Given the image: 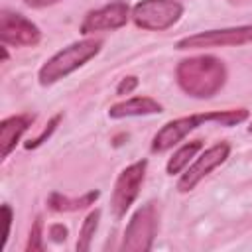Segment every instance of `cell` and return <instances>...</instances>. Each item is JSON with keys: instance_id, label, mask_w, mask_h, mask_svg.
<instances>
[{"instance_id": "6da1fadb", "label": "cell", "mask_w": 252, "mask_h": 252, "mask_svg": "<svg viewBox=\"0 0 252 252\" xmlns=\"http://www.w3.org/2000/svg\"><path fill=\"white\" fill-rule=\"evenodd\" d=\"M177 83L193 98H211L226 83V67L215 55H195L177 65Z\"/></svg>"}, {"instance_id": "7a4b0ae2", "label": "cell", "mask_w": 252, "mask_h": 252, "mask_svg": "<svg viewBox=\"0 0 252 252\" xmlns=\"http://www.w3.org/2000/svg\"><path fill=\"white\" fill-rule=\"evenodd\" d=\"M248 118L246 108H234V110H215V112H203V114H191L181 116L171 122H167L152 140V152H167L177 142H181L189 132H193L199 126H205L209 122L220 124V126H236Z\"/></svg>"}, {"instance_id": "3957f363", "label": "cell", "mask_w": 252, "mask_h": 252, "mask_svg": "<svg viewBox=\"0 0 252 252\" xmlns=\"http://www.w3.org/2000/svg\"><path fill=\"white\" fill-rule=\"evenodd\" d=\"M100 45L102 43L98 39H81V41L67 45L65 49H61L59 53H55L51 59H47L41 65L39 75H37L39 85H43V87L53 85L59 79L73 73L75 69L83 67L89 59H93L100 51Z\"/></svg>"}, {"instance_id": "277c9868", "label": "cell", "mask_w": 252, "mask_h": 252, "mask_svg": "<svg viewBox=\"0 0 252 252\" xmlns=\"http://www.w3.org/2000/svg\"><path fill=\"white\" fill-rule=\"evenodd\" d=\"M158 207L156 203H146L144 207H140L126 230H124V238H122V244L120 248L124 252H146L152 248L154 244V238H156V232H158Z\"/></svg>"}, {"instance_id": "5b68a950", "label": "cell", "mask_w": 252, "mask_h": 252, "mask_svg": "<svg viewBox=\"0 0 252 252\" xmlns=\"http://www.w3.org/2000/svg\"><path fill=\"white\" fill-rule=\"evenodd\" d=\"M183 14L177 0H140L132 8V20L138 28L150 32H163L171 28Z\"/></svg>"}, {"instance_id": "8992f818", "label": "cell", "mask_w": 252, "mask_h": 252, "mask_svg": "<svg viewBox=\"0 0 252 252\" xmlns=\"http://www.w3.org/2000/svg\"><path fill=\"white\" fill-rule=\"evenodd\" d=\"M146 167H148V161L140 159V161L128 165L126 169H122V173L118 175L114 189H112V197H110V209L116 219L124 217L126 211L136 201L140 187L144 183V177H146Z\"/></svg>"}, {"instance_id": "52a82bcc", "label": "cell", "mask_w": 252, "mask_h": 252, "mask_svg": "<svg viewBox=\"0 0 252 252\" xmlns=\"http://www.w3.org/2000/svg\"><path fill=\"white\" fill-rule=\"evenodd\" d=\"M252 43V26H238L226 30H209L195 35H187L175 43L179 51L183 49H203V47H226Z\"/></svg>"}, {"instance_id": "ba28073f", "label": "cell", "mask_w": 252, "mask_h": 252, "mask_svg": "<svg viewBox=\"0 0 252 252\" xmlns=\"http://www.w3.org/2000/svg\"><path fill=\"white\" fill-rule=\"evenodd\" d=\"M41 39L39 28L22 14L4 10L0 14V41L4 45H35Z\"/></svg>"}, {"instance_id": "9c48e42d", "label": "cell", "mask_w": 252, "mask_h": 252, "mask_svg": "<svg viewBox=\"0 0 252 252\" xmlns=\"http://www.w3.org/2000/svg\"><path fill=\"white\" fill-rule=\"evenodd\" d=\"M228 154H230V146L224 144V142H219V144L211 146L209 150H205V152L195 159V163H191V165L185 169V173L179 177L177 189H179L181 193L191 191L205 175H209L215 167H219V165L228 158Z\"/></svg>"}, {"instance_id": "30bf717a", "label": "cell", "mask_w": 252, "mask_h": 252, "mask_svg": "<svg viewBox=\"0 0 252 252\" xmlns=\"http://www.w3.org/2000/svg\"><path fill=\"white\" fill-rule=\"evenodd\" d=\"M130 18V8L126 2L116 0L112 4H106L98 10H93L85 16L81 24V33L89 35L94 32H106V30H116L122 28Z\"/></svg>"}, {"instance_id": "8fae6325", "label": "cell", "mask_w": 252, "mask_h": 252, "mask_svg": "<svg viewBox=\"0 0 252 252\" xmlns=\"http://www.w3.org/2000/svg\"><path fill=\"white\" fill-rule=\"evenodd\" d=\"M32 122H33V114H16V116H10V118L2 120V124H0L2 158L10 156V152L16 148V144L20 142L24 132L32 126Z\"/></svg>"}, {"instance_id": "7c38bea8", "label": "cell", "mask_w": 252, "mask_h": 252, "mask_svg": "<svg viewBox=\"0 0 252 252\" xmlns=\"http://www.w3.org/2000/svg\"><path fill=\"white\" fill-rule=\"evenodd\" d=\"M161 104L150 96H134L124 102L112 104L108 108L110 118H126V116H146V114H159Z\"/></svg>"}, {"instance_id": "4fadbf2b", "label": "cell", "mask_w": 252, "mask_h": 252, "mask_svg": "<svg viewBox=\"0 0 252 252\" xmlns=\"http://www.w3.org/2000/svg\"><path fill=\"white\" fill-rule=\"evenodd\" d=\"M96 199H98V191H89V193H85L79 199H69V197L61 195V193H51L47 205H49V209H53L57 213H63V211H79V209H85V207L93 205Z\"/></svg>"}, {"instance_id": "5bb4252c", "label": "cell", "mask_w": 252, "mask_h": 252, "mask_svg": "<svg viewBox=\"0 0 252 252\" xmlns=\"http://www.w3.org/2000/svg\"><path fill=\"white\" fill-rule=\"evenodd\" d=\"M203 148V144H201V140H193V142H187V144H183L171 158H169V161H167V165H165V169H167V173L169 175H175V173H179L189 161H191V158H195V154L199 152Z\"/></svg>"}, {"instance_id": "9a60e30c", "label": "cell", "mask_w": 252, "mask_h": 252, "mask_svg": "<svg viewBox=\"0 0 252 252\" xmlns=\"http://www.w3.org/2000/svg\"><path fill=\"white\" fill-rule=\"evenodd\" d=\"M98 219H100V211L94 209L87 215V219L83 220V226L79 230V240H77V250L79 252H87L91 250V242H93V236L98 228Z\"/></svg>"}, {"instance_id": "2e32d148", "label": "cell", "mask_w": 252, "mask_h": 252, "mask_svg": "<svg viewBox=\"0 0 252 252\" xmlns=\"http://www.w3.org/2000/svg\"><path fill=\"white\" fill-rule=\"evenodd\" d=\"M61 118H63L61 114L53 116V118L49 120V124H47L43 130H41V134H39L37 138H33V140H30V142H26V148H28V150H32V148H37V146H41V144H43V142H45V140H47V138L53 134V130L57 128V124L61 122Z\"/></svg>"}, {"instance_id": "e0dca14e", "label": "cell", "mask_w": 252, "mask_h": 252, "mask_svg": "<svg viewBox=\"0 0 252 252\" xmlns=\"http://www.w3.org/2000/svg\"><path fill=\"white\" fill-rule=\"evenodd\" d=\"M41 219H35L32 230H30V238H28V244H26V250L28 252H33V250H43V240H41Z\"/></svg>"}, {"instance_id": "ac0fdd59", "label": "cell", "mask_w": 252, "mask_h": 252, "mask_svg": "<svg viewBox=\"0 0 252 252\" xmlns=\"http://www.w3.org/2000/svg\"><path fill=\"white\" fill-rule=\"evenodd\" d=\"M136 87H138V77H134V75L124 77V79L118 83V87H116V94H130Z\"/></svg>"}, {"instance_id": "d6986e66", "label": "cell", "mask_w": 252, "mask_h": 252, "mask_svg": "<svg viewBox=\"0 0 252 252\" xmlns=\"http://www.w3.org/2000/svg\"><path fill=\"white\" fill-rule=\"evenodd\" d=\"M49 236L53 242H63L67 238V228L61 224V222H55L49 226Z\"/></svg>"}, {"instance_id": "ffe728a7", "label": "cell", "mask_w": 252, "mask_h": 252, "mask_svg": "<svg viewBox=\"0 0 252 252\" xmlns=\"http://www.w3.org/2000/svg\"><path fill=\"white\" fill-rule=\"evenodd\" d=\"M57 2H61V0H24V4L30 8H45V6H51Z\"/></svg>"}, {"instance_id": "44dd1931", "label": "cell", "mask_w": 252, "mask_h": 252, "mask_svg": "<svg viewBox=\"0 0 252 252\" xmlns=\"http://www.w3.org/2000/svg\"><path fill=\"white\" fill-rule=\"evenodd\" d=\"M2 213L6 217V236H4V240H8L10 228H12V209H10V205H2Z\"/></svg>"}, {"instance_id": "7402d4cb", "label": "cell", "mask_w": 252, "mask_h": 252, "mask_svg": "<svg viewBox=\"0 0 252 252\" xmlns=\"http://www.w3.org/2000/svg\"><path fill=\"white\" fill-rule=\"evenodd\" d=\"M248 132H250V134H252V124H250V126H248Z\"/></svg>"}]
</instances>
